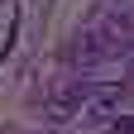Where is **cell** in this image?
Segmentation results:
<instances>
[{"instance_id":"cell-1","label":"cell","mask_w":134,"mask_h":134,"mask_svg":"<svg viewBox=\"0 0 134 134\" xmlns=\"http://www.w3.org/2000/svg\"><path fill=\"white\" fill-rule=\"evenodd\" d=\"M91 86H96V81H67V86L48 100V120L62 125V120H72V115H81V100L91 96Z\"/></svg>"},{"instance_id":"cell-2","label":"cell","mask_w":134,"mask_h":134,"mask_svg":"<svg viewBox=\"0 0 134 134\" xmlns=\"http://www.w3.org/2000/svg\"><path fill=\"white\" fill-rule=\"evenodd\" d=\"M120 96H125V86H120V81H110V86H91V96L81 100V115H91V120H105V115L120 105Z\"/></svg>"},{"instance_id":"cell-3","label":"cell","mask_w":134,"mask_h":134,"mask_svg":"<svg viewBox=\"0 0 134 134\" xmlns=\"http://www.w3.org/2000/svg\"><path fill=\"white\" fill-rule=\"evenodd\" d=\"M110 134H134V115H125V120H115V125H110Z\"/></svg>"}]
</instances>
